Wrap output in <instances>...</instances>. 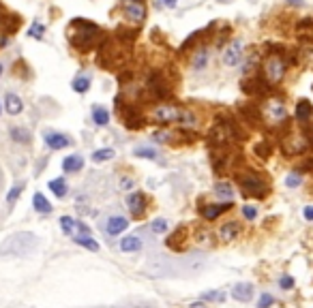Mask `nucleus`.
I'll list each match as a JSON object with an SVG mask.
<instances>
[{"label": "nucleus", "mask_w": 313, "mask_h": 308, "mask_svg": "<svg viewBox=\"0 0 313 308\" xmlns=\"http://www.w3.org/2000/svg\"><path fill=\"white\" fill-rule=\"evenodd\" d=\"M127 227H129V220H127L125 216H112V218L108 220V225H105V229H108V233H110V235L123 233Z\"/></svg>", "instance_id": "21"}, {"label": "nucleus", "mask_w": 313, "mask_h": 308, "mask_svg": "<svg viewBox=\"0 0 313 308\" xmlns=\"http://www.w3.org/2000/svg\"><path fill=\"white\" fill-rule=\"evenodd\" d=\"M290 60L286 58V54H270L264 62V77L270 84H279L286 77Z\"/></svg>", "instance_id": "5"}, {"label": "nucleus", "mask_w": 313, "mask_h": 308, "mask_svg": "<svg viewBox=\"0 0 313 308\" xmlns=\"http://www.w3.org/2000/svg\"><path fill=\"white\" fill-rule=\"evenodd\" d=\"M236 182L238 186L243 189V195L245 197H255V199H264L268 193H270V186L268 182L262 178L258 171H238L236 174Z\"/></svg>", "instance_id": "3"}, {"label": "nucleus", "mask_w": 313, "mask_h": 308, "mask_svg": "<svg viewBox=\"0 0 313 308\" xmlns=\"http://www.w3.org/2000/svg\"><path fill=\"white\" fill-rule=\"evenodd\" d=\"M270 90H273L270 88V82L264 75H253L243 82V92H247V95H251V97H266V95H270Z\"/></svg>", "instance_id": "8"}, {"label": "nucleus", "mask_w": 313, "mask_h": 308, "mask_svg": "<svg viewBox=\"0 0 313 308\" xmlns=\"http://www.w3.org/2000/svg\"><path fill=\"white\" fill-rule=\"evenodd\" d=\"M60 227H62V231H65L67 235H77V233H90V229L84 225V223H77V220H73L71 216H62L60 218Z\"/></svg>", "instance_id": "15"}, {"label": "nucleus", "mask_w": 313, "mask_h": 308, "mask_svg": "<svg viewBox=\"0 0 313 308\" xmlns=\"http://www.w3.org/2000/svg\"><path fill=\"white\" fill-rule=\"evenodd\" d=\"M133 77H135V71H133V69H123V71L118 73V84H120V86H127V84L133 80Z\"/></svg>", "instance_id": "38"}, {"label": "nucleus", "mask_w": 313, "mask_h": 308, "mask_svg": "<svg viewBox=\"0 0 313 308\" xmlns=\"http://www.w3.org/2000/svg\"><path fill=\"white\" fill-rule=\"evenodd\" d=\"M180 124H184V126H193L195 124V116L191 111H187V109H182V116H180Z\"/></svg>", "instance_id": "41"}, {"label": "nucleus", "mask_w": 313, "mask_h": 308, "mask_svg": "<svg viewBox=\"0 0 313 308\" xmlns=\"http://www.w3.org/2000/svg\"><path fill=\"white\" fill-rule=\"evenodd\" d=\"M279 285H281V289H292V287H294V278H292V276H281Z\"/></svg>", "instance_id": "45"}, {"label": "nucleus", "mask_w": 313, "mask_h": 308, "mask_svg": "<svg viewBox=\"0 0 313 308\" xmlns=\"http://www.w3.org/2000/svg\"><path fill=\"white\" fill-rule=\"evenodd\" d=\"M110 159H114V150L112 148L97 150V152L92 154V161H95V163H103V161H110Z\"/></svg>", "instance_id": "35"}, {"label": "nucleus", "mask_w": 313, "mask_h": 308, "mask_svg": "<svg viewBox=\"0 0 313 308\" xmlns=\"http://www.w3.org/2000/svg\"><path fill=\"white\" fill-rule=\"evenodd\" d=\"M305 218H307V220H313V205H307V207H305Z\"/></svg>", "instance_id": "47"}, {"label": "nucleus", "mask_w": 313, "mask_h": 308, "mask_svg": "<svg viewBox=\"0 0 313 308\" xmlns=\"http://www.w3.org/2000/svg\"><path fill=\"white\" fill-rule=\"evenodd\" d=\"M238 113L247 120L249 124H253V126H260V124H262V120H264V116H262V111H260V107L255 105V103L240 105V107H238Z\"/></svg>", "instance_id": "12"}, {"label": "nucleus", "mask_w": 313, "mask_h": 308, "mask_svg": "<svg viewBox=\"0 0 313 308\" xmlns=\"http://www.w3.org/2000/svg\"><path fill=\"white\" fill-rule=\"evenodd\" d=\"M215 193L221 199H227V202H230V199L234 197V189H232V184L230 182H219L217 186H215Z\"/></svg>", "instance_id": "32"}, {"label": "nucleus", "mask_w": 313, "mask_h": 308, "mask_svg": "<svg viewBox=\"0 0 313 308\" xmlns=\"http://www.w3.org/2000/svg\"><path fill=\"white\" fill-rule=\"evenodd\" d=\"M135 154L142 156V159H156V152L155 150H148V148H140V150H135Z\"/></svg>", "instance_id": "43"}, {"label": "nucleus", "mask_w": 313, "mask_h": 308, "mask_svg": "<svg viewBox=\"0 0 313 308\" xmlns=\"http://www.w3.org/2000/svg\"><path fill=\"white\" fill-rule=\"evenodd\" d=\"M127 204H129V212H131L133 218H144L146 207H148V199H146L144 193H133Z\"/></svg>", "instance_id": "11"}, {"label": "nucleus", "mask_w": 313, "mask_h": 308, "mask_svg": "<svg viewBox=\"0 0 313 308\" xmlns=\"http://www.w3.org/2000/svg\"><path fill=\"white\" fill-rule=\"evenodd\" d=\"M151 229H153V233H165L167 231V220L165 218H155L151 223Z\"/></svg>", "instance_id": "39"}, {"label": "nucleus", "mask_w": 313, "mask_h": 308, "mask_svg": "<svg viewBox=\"0 0 313 308\" xmlns=\"http://www.w3.org/2000/svg\"><path fill=\"white\" fill-rule=\"evenodd\" d=\"M232 298L238 300V302H249V300L253 298V285L238 283L236 287H234V291H232Z\"/></svg>", "instance_id": "20"}, {"label": "nucleus", "mask_w": 313, "mask_h": 308, "mask_svg": "<svg viewBox=\"0 0 313 308\" xmlns=\"http://www.w3.org/2000/svg\"><path fill=\"white\" fill-rule=\"evenodd\" d=\"M275 304V298L270 293H262L260 296V302H258V308H270Z\"/></svg>", "instance_id": "40"}, {"label": "nucleus", "mask_w": 313, "mask_h": 308, "mask_svg": "<svg viewBox=\"0 0 313 308\" xmlns=\"http://www.w3.org/2000/svg\"><path fill=\"white\" fill-rule=\"evenodd\" d=\"M238 233H240V225L236 223V220H227V223H223L221 229H219V238L225 240V242L236 240Z\"/></svg>", "instance_id": "16"}, {"label": "nucleus", "mask_w": 313, "mask_h": 308, "mask_svg": "<svg viewBox=\"0 0 313 308\" xmlns=\"http://www.w3.org/2000/svg\"><path fill=\"white\" fill-rule=\"evenodd\" d=\"M281 148H283V152H286V156H294V154H303L305 150L309 148V141L305 135H286Z\"/></svg>", "instance_id": "9"}, {"label": "nucleus", "mask_w": 313, "mask_h": 308, "mask_svg": "<svg viewBox=\"0 0 313 308\" xmlns=\"http://www.w3.org/2000/svg\"><path fill=\"white\" fill-rule=\"evenodd\" d=\"M176 2H178V0H163V4H165V6H169V9H174V6H176Z\"/></svg>", "instance_id": "49"}, {"label": "nucleus", "mask_w": 313, "mask_h": 308, "mask_svg": "<svg viewBox=\"0 0 313 308\" xmlns=\"http://www.w3.org/2000/svg\"><path fill=\"white\" fill-rule=\"evenodd\" d=\"M286 184L290 186V189H294V186H298V184H301V176H298V174H292V176H288Z\"/></svg>", "instance_id": "46"}, {"label": "nucleus", "mask_w": 313, "mask_h": 308, "mask_svg": "<svg viewBox=\"0 0 313 308\" xmlns=\"http://www.w3.org/2000/svg\"><path fill=\"white\" fill-rule=\"evenodd\" d=\"M290 2H292V4H298V6H301V4H303V0H290Z\"/></svg>", "instance_id": "51"}, {"label": "nucleus", "mask_w": 313, "mask_h": 308, "mask_svg": "<svg viewBox=\"0 0 313 308\" xmlns=\"http://www.w3.org/2000/svg\"><path fill=\"white\" fill-rule=\"evenodd\" d=\"M43 32H45V26L41 24V21H34V24L30 26V30H28V34H30V37H34V39H43Z\"/></svg>", "instance_id": "37"}, {"label": "nucleus", "mask_w": 313, "mask_h": 308, "mask_svg": "<svg viewBox=\"0 0 313 308\" xmlns=\"http://www.w3.org/2000/svg\"><path fill=\"white\" fill-rule=\"evenodd\" d=\"M227 210H232V202H225V204H208V205H202L200 207V212H202V216L206 220H217L219 216H221L223 212Z\"/></svg>", "instance_id": "13"}, {"label": "nucleus", "mask_w": 313, "mask_h": 308, "mask_svg": "<svg viewBox=\"0 0 313 308\" xmlns=\"http://www.w3.org/2000/svg\"><path fill=\"white\" fill-rule=\"evenodd\" d=\"M120 184H123V189H125V191H131V189H133V182L129 180V178H125V180L120 182Z\"/></svg>", "instance_id": "48"}, {"label": "nucleus", "mask_w": 313, "mask_h": 308, "mask_svg": "<svg viewBox=\"0 0 313 308\" xmlns=\"http://www.w3.org/2000/svg\"><path fill=\"white\" fill-rule=\"evenodd\" d=\"M116 113L123 118V124L131 131H140L146 124V118L142 116V111L133 103H127L123 97H116Z\"/></svg>", "instance_id": "4"}, {"label": "nucleus", "mask_w": 313, "mask_h": 308, "mask_svg": "<svg viewBox=\"0 0 313 308\" xmlns=\"http://www.w3.org/2000/svg\"><path fill=\"white\" fill-rule=\"evenodd\" d=\"M180 116H182V109L176 105H169V103H163V105H156L155 111H153V118L155 122L159 124H169V122H180Z\"/></svg>", "instance_id": "6"}, {"label": "nucleus", "mask_w": 313, "mask_h": 308, "mask_svg": "<svg viewBox=\"0 0 313 308\" xmlns=\"http://www.w3.org/2000/svg\"><path fill=\"white\" fill-rule=\"evenodd\" d=\"M296 120L303 126H307L309 122H313V105L307 101V99H301L296 103Z\"/></svg>", "instance_id": "14"}, {"label": "nucleus", "mask_w": 313, "mask_h": 308, "mask_svg": "<svg viewBox=\"0 0 313 308\" xmlns=\"http://www.w3.org/2000/svg\"><path fill=\"white\" fill-rule=\"evenodd\" d=\"M32 205H34V210H37L39 214H49V212H52V204H49L45 199V195H41V193H34Z\"/></svg>", "instance_id": "25"}, {"label": "nucleus", "mask_w": 313, "mask_h": 308, "mask_svg": "<svg viewBox=\"0 0 313 308\" xmlns=\"http://www.w3.org/2000/svg\"><path fill=\"white\" fill-rule=\"evenodd\" d=\"M255 154L260 156V159H268L270 152H273V146H270V141H260V144H255Z\"/></svg>", "instance_id": "33"}, {"label": "nucleus", "mask_w": 313, "mask_h": 308, "mask_svg": "<svg viewBox=\"0 0 313 308\" xmlns=\"http://www.w3.org/2000/svg\"><path fill=\"white\" fill-rule=\"evenodd\" d=\"M138 39V28H127V26H118L116 28V41L123 45H131Z\"/></svg>", "instance_id": "19"}, {"label": "nucleus", "mask_w": 313, "mask_h": 308, "mask_svg": "<svg viewBox=\"0 0 313 308\" xmlns=\"http://www.w3.org/2000/svg\"><path fill=\"white\" fill-rule=\"evenodd\" d=\"M4 107H6V111H9L11 116H17V113H22L24 103H22V99H19L17 95L9 92V95L4 97Z\"/></svg>", "instance_id": "22"}, {"label": "nucleus", "mask_w": 313, "mask_h": 308, "mask_svg": "<svg viewBox=\"0 0 313 308\" xmlns=\"http://www.w3.org/2000/svg\"><path fill=\"white\" fill-rule=\"evenodd\" d=\"M0 75H2V64H0Z\"/></svg>", "instance_id": "52"}, {"label": "nucleus", "mask_w": 313, "mask_h": 308, "mask_svg": "<svg viewBox=\"0 0 313 308\" xmlns=\"http://www.w3.org/2000/svg\"><path fill=\"white\" fill-rule=\"evenodd\" d=\"M180 238H187V229H184V227H178V229H176V231H174L172 235H169V240H167V246H169V248H176V250H180V244H178V242H180Z\"/></svg>", "instance_id": "31"}, {"label": "nucleus", "mask_w": 313, "mask_h": 308, "mask_svg": "<svg viewBox=\"0 0 313 308\" xmlns=\"http://www.w3.org/2000/svg\"><path fill=\"white\" fill-rule=\"evenodd\" d=\"M298 171H313V159L303 161V163L296 167V174H298Z\"/></svg>", "instance_id": "44"}, {"label": "nucleus", "mask_w": 313, "mask_h": 308, "mask_svg": "<svg viewBox=\"0 0 313 308\" xmlns=\"http://www.w3.org/2000/svg\"><path fill=\"white\" fill-rule=\"evenodd\" d=\"M189 308H206V306H204V304H202V302H195V304H191V306H189Z\"/></svg>", "instance_id": "50"}, {"label": "nucleus", "mask_w": 313, "mask_h": 308, "mask_svg": "<svg viewBox=\"0 0 313 308\" xmlns=\"http://www.w3.org/2000/svg\"><path fill=\"white\" fill-rule=\"evenodd\" d=\"M142 248V240L138 235H127V238L120 240V250L123 253H135V250Z\"/></svg>", "instance_id": "24"}, {"label": "nucleus", "mask_w": 313, "mask_h": 308, "mask_svg": "<svg viewBox=\"0 0 313 308\" xmlns=\"http://www.w3.org/2000/svg\"><path fill=\"white\" fill-rule=\"evenodd\" d=\"M22 191H24V184H15L13 189L9 191V195H6V204L13 205L19 199V195H22Z\"/></svg>", "instance_id": "36"}, {"label": "nucleus", "mask_w": 313, "mask_h": 308, "mask_svg": "<svg viewBox=\"0 0 313 308\" xmlns=\"http://www.w3.org/2000/svg\"><path fill=\"white\" fill-rule=\"evenodd\" d=\"M123 13H125L127 19L133 21V24H142V21L146 19V13H148L146 0H125Z\"/></svg>", "instance_id": "7"}, {"label": "nucleus", "mask_w": 313, "mask_h": 308, "mask_svg": "<svg viewBox=\"0 0 313 308\" xmlns=\"http://www.w3.org/2000/svg\"><path fill=\"white\" fill-rule=\"evenodd\" d=\"M92 120H95L99 126H108V122H110V111L105 109V107H95V109H92Z\"/></svg>", "instance_id": "29"}, {"label": "nucleus", "mask_w": 313, "mask_h": 308, "mask_svg": "<svg viewBox=\"0 0 313 308\" xmlns=\"http://www.w3.org/2000/svg\"><path fill=\"white\" fill-rule=\"evenodd\" d=\"M90 88V77L88 75H80L77 80H73V90L75 92H88Z\"/></svg>", "instance_id": "34"}, {"label": "nucleus", "mask_w": 313, "mask_h": 308, "mask_svg": "<svg viewBox=\"0 0 313 308\" xmlns=\"http://www.w3.org/2000/svg\"><path fill=\"white\" fill-rule=\"evenodd\" d=\"M206 62H208V49L200 47V49L195 52V58H193V62H191V64H193L195 71H202V69L206 67Z\"/></svg>", "instance_id": "30"}, {"label": "nucleus", "mask_w": 313, "mask_h": 308, "mask_svg": "<svg viewBox=\"0 0 313 308\" xmlns=\"http://www.w3.org/2000/svg\"><path fill=\"white\" fill-rule=\"evenodd\" d=\"M11 137L13 141H17V144H30V131L28 128H22V126H13L11 128Z\"/></svg>", "instance_id": "27"}, {"label": "nucleus", "mask_w": 313, "mask_h": 308, "mask_svg": "<svg viewBox=\"0 0 313 308\" xmlns=\"http://www.w3.org/2000/svg\"><path fill=\"white\" fill-rule=\"evenodd\" d=\"M129 54L123 52V47L118 45L114 39H103L99 45V54H97V64L105 71H123Z\"/></svg>", "instance_id": "2"}, {"label": "nucleus", "mask_w": 313, "mask_h": 308, "mask_svg": "<svg viewBox=\"0 0 313 308\" xmlns=\"http://www.w3.org/2000/svg\"><path fill=\"white\" fill-rule=\"evenodd\" d=\"M84 167V159L82 156H77V154H71V156H67L65 161H62V169L65 171H80Z\"/></svg>", "instance_id": "26"}, {"label": "nucleus", "mask_w": 313, "mask_h": 308, "mask_svg": "<svg viewBox=\"0 0 313 308\" xmlns=\"http://www.w3.org/2000/svg\"><path fill=\"white\" fill-rule=\"evenodd\" d=\"M101 41H103V30L97 24H92V21L73 19L69 24V43L77 52L88 54L101 45Z\"/></svg>", "instance_id": "1"}, {"label": "nucleus", "mask_w": 313, "mask_h": 308, "mask_svg": "<svg viewBox=\"0 0 313 308\" xmlns=\"http://www.w3.org/2000/svg\"><path fill=\"white\" fill-rule=\"evenodd\" d=\"M19 26H22V17H19V15H6V17L0 19V30H2L4 37H6V34L17 32Z\"/></svg>", "instance_id": "18"}, {"label": "nucleus", "mask_w": 313, "mask_h": 308, "mask_svg": "<svg viewBox=\"0 0 313 308\" xmlns=\"http://www.w3.org/2000/svg\"><path fill=\"white\" fill-rule=\"evenodd\" d=\"M45 144H47V148H52V150H62V148H67L71 144V139L67 137V135H62V133H47L45 135Z\"/></svg>", "instance_id": "17"}, {"label": "nucleus", "mask_w": 313, "mask_h": 308, "mask_svg": "<svg viewBox=\"0 0 313 308\" xmlns=\"http://www.w3.org/2000/svg\"><path fill=\"white\" fill-rule=\"evenodd\" d=\"M243 216L247 220H255V216H258V207L255 205H243Z\"/></svg>", "instance_id": "42"}, {"label": "nucleus", "mask_w": 313, "mask_h": 308, "mask_svg": "<svg viewBox=\"0 0 313 308\" xmlns=\"http://www.w3.org/2000/svg\"><path fill=\"white\" fill-rule=\"evenodd\" d=\"M73 240H75V244H80V246H84L86 250H99V242L92 238L90 233H77V235H73Z\"/></svg>", "instance_id": "23"}, {"label": "nucleus", "mask_w": 313, "mask_h": 308, "mask_svg": "<svg viewBox=\"0 0 313 308\" xmlns=\"http://www.w3.org/2000/svg\"><path fill=\"white\" fill-rule=\"evenodd\" d=\"M240 58H243V43H240V41H232L230 45L223 49L221 60H223L225 67H236V64L240 62Z\"/></svg>", "instance_id": "10"}, {"label": "nucleus", "mask_w": 313, "mask_h": 308, "mask_svg": "<svg viewBox=\"0 0 313 308\" xmlns=\"http://www.w3.org/2000/svg\"><path fill=\"white\" fill-rule=\"evenodd\" d=\"M49 191H52L58 199L65 197V195H67V182H65V178H56V180H49Z\"/></svg>", "instance_id": "28"}]
</instances>
